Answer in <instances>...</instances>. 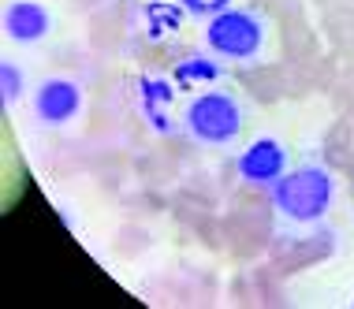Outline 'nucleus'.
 Here are the masks:
<instances>
[{"instance_id": "obj_1", "label": "nucleus", "mask_w": 354, "mask_h": 309, "mask_svg": "<svg viewBox=\"0 0 354 309\" xmlns=\"http://www.w3.org/2000/svg\"><path fill=\"white\" fill-rule=\"evenodd\" d=\"M339 198V176L332 164L306 157L287 168V176L269 190L272 227L280 238H306L328 224Z\"/></svg>"}, {"instance_id": "obj_2", "label": "nucleus", "mask_w": 354, "mask_h": 309, "mask_svg": "<svg viewBox=\"0 0 354 309\" xmlns=\"http://www.w3.org/2000/svg\"><path fill=\"white\" fill-rule=\"evenodd\" d=\"M202 49L227 67H261L280 53V34L269 12L235 4L202 23Z\"/></svg>"}, {"instance_id": "obj_3", "label": "nucleus", "mask_w": 354, "mask_h": 309, "mask_svg": "<svg viewBox=\"0 0 354 309\" xmlns=\"http://www.w3.org/2000/svg\"><path fill=\"white\" fill-rule=\"evenodd\" d=\"M250 127V101L232 82L190 93L179 109V134L198 149H235Z\"/></svg>"}, {"instance_id": "obj_4", "label": "nucleus", "mask_w": 354, "mask_h": 309, "mask_svg": "<svg viewBox=\"0 0 354 309\" xmlns=\"http://www.w3.org/2000/svg\"><path fill=\"white\" fill-rule=\"evenodd\" d=\"M86 109V90L71 75H45L41 82H34L30 90V115L37 127L45 131H64Z\"/></svg>"}, {"instance_id": "obj_5", "label": "nucleus", "mask_w": 354, "mask_h": 309, "mask_svg": "<svg viewBox=\"0 0 354 309\" xmlns=\"http://www.w3.org/2000/svg\"><path fill=\"white\" fill-rule=\"evenodd\" d=\"M287 168H291V149H287V142L276 138V134H261V138L246 142V146L235 153L239 187L257 190V194H269L276 182L287 176Z\"/></svg>"}, {"instance_id": "obj_6", "label": "nucleus", "mask_w": 354, "mask_h": 309, "mask_svg": "<svg viewBox=\"0 0 354 309\" xmlns=\"http://www.w3.org/2000/svg\"><path fill=\"white\" fill-rule=\"evenodd\" d=\"M0 26H4V37L12 45L30 49V45L49 41L56 30V19L41 0H8L4 15H0Z\"/></svg>"}, {"instance_id": "obj_7", "label": "nucleus", "mask_w": 354, "mask_h": 309, "mask_svg": "<svg viewBox=\"0 0 354 309\" xmlns=\"http://www.w3.org/2000/svg\"><path fill=\"white\" fill-rule=\"evenodd\" d=\"M171 82H176V90L183 93H198L205 90V86H220L227 82V64H220L213 53H183L176 64H171Z\"/></svg>"}, {"instance_id": "obj_8", "label": "nucleus", "mask_w": 354, "mask_h": 309, "mask_svg": "<svg viewBox=\"0 0 354 309\" xmlns=\"http://www.w3.org/2000/svg\"><path fill=\"white\" fill-rule=\"evenodd\" d=\"M187 26V12L171 0H146L135 8V30L146 37L149 45H160L168 37H179V30Z\"/></svg>"}, {"instance_id": "obj_9", "label": "nucleus", "mask_w": 354, "mask_h": 309, "mask_svg": "<svg viewBox=\"0 0 354 309\" xmlns=\"http://www.w3.org/2000/svg\"><path fill=\"white\" fill-rule=\"evenodd\" d=\"M171 101H176V82H171V75L168 79H160V75H142L138 79V104H142V115L149 120L153 131H160V134L171 131V123H165Z\"/></svg>"}, {"instance_id": "obj_10", "label": "nucleus", "mask_w": 354, "mask_h": 309, "mask_svg": "<svg viewBox=\"0 0 354 309\" xmlns=\"http://www.w3.org/2000/svg\"><path fill=\"white\" fill-rule=\"evenodd\" d=\"M30 90L34 86H30L26 67L12 60V56H4V64H0V101H4V109H15V101H23Z\"/></svg>"}, {"instance_id": "obj_11", "label": "nucleus", "mask_w": 354, "mask_h": 309, "mask_svg": "<svg viewBox=\"0 0 354 309\" xmlns=\"http://www.w3.org/2000/svg\"><path fill=\"white\" fill-rule=\"evenodd\" d=\"M179 8L187 12V19H198V23H209L213 15L235 8V0H176Z\"/></svg>"}]
</instances>
